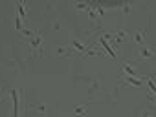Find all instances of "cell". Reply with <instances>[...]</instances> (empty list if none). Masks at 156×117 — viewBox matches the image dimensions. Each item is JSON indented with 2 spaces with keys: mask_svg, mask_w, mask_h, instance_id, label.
I'll return each instance as SVG.
<instances>
[{
  "mask_svg": "<svg viewBox=\"0 0 156 117\" xmlns=\"http://www.w3.org/2000/svg\"><path fill=\"white\" fill-rule=\"evenodd\" d=\"M136 55L141 57V59H151V57L156 55V48H151V46H147V44H141V48L138 49Z\"/></svg>",
  "mask_w": 156,
  "mask_h": 117,
  "instance_id": "cell-1",
  "label": "cell"
},
{
  "mask_svg": "<svg viewBox=\"0 0 156 117\" xmlns=\"http://www.w3.org/2000/svg\"><path fill=\"white\" fill-rule=\"evenodd\" d=\"M42 37H44V31L37 33V35L31 38V42H30V44H31V57H33V55H37V49L42 46Z\"/></svg>",
  "mask_w": 156,
  "mask_h": 117,
  "instance_id": "cell-2",
  "label": "cell"
},
{
  "mask_svg": "<svg viewBox=\"0 0 156 117\" xmlns=\"http://www.w3.org/2000/svg\"><path fill=\"white\" fill-rule=\"evenodd\" d=\"M121 73H127V75H138L136 73V66H134V62H123L121 64Z\"/></svg>",
  "mask_w": 156,
  "mask_h": 117,
  "instance_id": "cell-3",
  "label": "cell"
},
{
  "mask_svg": "<svg viewBox=\"0 0 156 117\" xmlns=\"http://www.w3.org/2000/svg\"><path fill=\"white\" fill-rule=\"evenodd\" d=\"M51 53H53L55 57H70V55H72V51H70L68 48H64V46H57V48H53Z\"/></svg>",
  "mask_w": 156,
  "mask_h": 117,
  "instance_id": "cell-4",
  "label": "cell"
},
{
  "mask_svg": "<svg viewBox=\"0 0 156 117\" xmlns=\"http://www.w3.org/2000/svg\"><path fill=\"white\" fill-rule=\"evenodd\" d=\"M72 44H73V48H75L77 51H79V53H83V55L88 51V44H85V42H81V40H77V38H75Z\"/></svg>",
  "mask_w": 156,
  "mask_h": 117,
  "instance_id": "cell-5",
  "label": "cell"
},
{
  "mask_svg": "<svg viewBox=\"0 0 156 117\" xmlns=\"http://www.w3.org/2000/svg\"><path fill=\"white\" fill-rule=\"evenodd\" d=\"M130 38L134 40V44H145V31H138V33H132Z\"/></svg>",
  "mask_w": 156,
  "mask_h": 117,
  "instance_id": "cell-6",
  "label": "cell"
},
{
  "mask_svg": "<svg viewBox=\"0 0 156 117\" xmlns=\"http://www.w3.org/2000/svg\"><path fill=\"white\" fill-rule=\"evenodd\" d=\"M123 82L134 84V86H141V84H143V81H141V79H134V75H127V77L123 79Z\"/></svg>",
  "mask_w": 156,
  "mask_h": 117,
  "instance_id": "cell-7",
  "label": "cell"
},
{
  "mask_svg": "<svg viewBox=\"0 0 156 117\" xmlns=\"http://www.w3.org/2000/svg\"><path fill=\"white\" fill-rule=\"evenodd\" d=\"M9 93H11V97H13V113L17 115V113H19V95H17L15 90H11Z\"/></svg>",
  "mask_w": 156,
  "mask_h": 117,
  "instance_id": "cell-8",
  "label": "cell"
},
{
  "mask_svg": "<svg viewBox=\"0 0 156 117\" xmlns=\"http://www.w3.org/2000/svg\"><path fill=\"white\" fill-rule=\"evenodd\" d=\"M73 8H75V11H87V9H90V6L87 2H77Z\"/></svg>",
  "mask_w": 156,
  "mask_h": 117,
  "instance_id": "cell-9",
  "label": "cell"
},
{
  "mask_svg": "<svg viewBox=\"0 0 156 117\" xmlns=\"http://www.w3.org/2000/svg\"><path fill=\"white\" fill-rule=\"evenodd\" d=\"M87 112H88L87 106H73V113H77V115H85Z\"/></svg>",
  "mask_w": 156,
  "mask_h": 117,
  "instance_id": "cell-10",
  "label": "cell"
},
{
  "mask_svg": "<svg viewBox=\"0 0 156 117\" xmlns=\"http://www.w3.org/2000/svg\"><path fill=\"white\" fill-rule=\"evenodd\" d=\"M121 11H123V13H125V15H129V13H130V11H132V4H130V2H127V4H125V6H123V8H121Z\"/></svg>",
  "mask_w": 156,
  "mask_h": 117,
  "instance_id": "cell-11",
  "label": "cell"
},
{
  "mask_svg": "<svg viewBox=\"0 0 156 117\" xmlns=\"http://www.w3.org/2000/svg\"><path fill=\"white\" fill-rule=\"evenodd\" d=\"M35 112H37V113H44V112H46V106H44V104L35 106Z\"/></svg>",
  "mask_w": 156,
  "mask_h": 117,
  "instance_id": "cell-12",
  "label": "cell"
},
{
  "mask_svg": "<svg viewBox=\"0 0 156 117\" xmlns=\"http://www.w3.org/2000/svg\"><path fill=\"white\" fill-rule=\"evenodd\" d=\"M154 113H156L154 110H143L141 112V115H154Z\"/></svg>",
  "mask_w": 156,
  "mask_h": 117,
  "instance_id": "cell-13",
  "label": "cell"
},
{
  "mask_svg": "<svg viewBox=\"0 0 156 117\" xmlns=\"http://www.w3.org/2000/svg\"><path fill=\"white\" fill-rule=\"evenodd\" d=\"M152 81H156V77H152Z\"/></svg>",
  "mask_w": 156,
  "mask_h": 117,
  "instance_id": "cell-14",
  "label": "cell"
}]
</instances>
